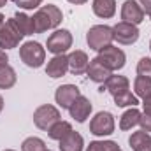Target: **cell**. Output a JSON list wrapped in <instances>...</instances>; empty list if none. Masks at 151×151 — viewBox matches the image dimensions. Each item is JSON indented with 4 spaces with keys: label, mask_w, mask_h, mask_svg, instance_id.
<instances>
[{
    "label": "cell",
    "mask_w": 151,
    "mask_h": 151,
    "mask_svg": "<svg viewBox=\"0 0 151 151\" xmlns=\"http://www.w3.org/2000/svg\"><path fill=\"white\" fill-rule=\"evenodd\" d=\"M62 19H63V12L55 4H47V5L39 7L34 12V16H32V23H34L35 34H44L47 30L58 28Z\"/></svg>",
    "instance_id": "1"
},
{
    "label": "cell",
    "mask_w": 151,
    "mask_h": 151,
    "mask_svg": "<svg viewBox=\"0 0 151 151\" xmlns=\"http://www.w3.org/2000/svg\"><path fill=\"white\" fill-rule=\"evenodd\" d=\"M19 58L21 62L30 67V69H39L46 62V47H42L40 42L35 40H27L19 47Z\"/></svg>",
    "instance_id": "2"
},
{
    "label": "cell",
    "mask_w": 151,
    "mask_h": 151,
    "mask_svg": "<svg viewBox=\"0 0 151 151\" xmlns=\"http://www.w3.org/2000/svg\"><path fill=\"white\" fill-rule=\"evenodd\" d=\"M97 53H99L97 58H99L111 72L121 70V69L125 67V63H127V55H125V51L119 49V47L114 46V44H109V46L99 49Z\"/></svg>",
    "instance_id": "3"
},
{
    "label": "cell",
    "mask_w": 151,
    "mask_h": 151,
    "mask_svg": "<svg viewBox=\"0 0 151 151\" xmlns=\"http://www.w3.org/2000/svg\"><path fill=\"white\" fill-rule=\"evenodd\" d=\"M58 119H62L60 109L51 106V104H42V106H39L37 109L34 111V125L37 127L39 130L47 132Z\"/></svg>",
    "instance_id": "4"
},
{
    "label": "cell",
    "mask_w": 151,
    "mask_h": 151,
    "mask_svg": "<svg viewBox=\"0 0 151 151\" xmlns=\"http://www.w3.org/2000/svg\"><path fill=\"white\" fill-rule=\"evenodd\" d=\"M113 27H107V25H95L86 34V42L90 49H95V51L113 44Z\"/></svg>",
    "instance_id": "5"
},
{
    "label": "cell",
    "mask_w": 151,
    "mask_h": 151,
    "mask_svg": "<svg viewBox=\"0 0 151 151\" xmlns=\"http://www.w3.org/2000/svg\"><path fill=\"white\" fill-rule=\"evenodd\" d=\"M72 34L67 28H56L46 42V47L49 53L53 55H65L70 47H72Z\"/></svg>",
    "instance_id": "6"
},
{
    "label": "cell",
    "mask_w": 151,
    "mask_h": 151,
    "mask_svg": "<svg viewBox=\"0 0 151 151\" xmlns=\"http://www.w3.org/2000/svg\"><path fill=\"white\" fill-rule=\"evenodd\" d=\"M114 128H116V121L109 111L97 113L90 121V132L95 137H107V135L114 134Z\"/></svg>",
    "instance_id": "7"
},
{
    "label": "cell",
    "mask_w": 151,
    "mask_h": 151,
    "mask_svg": "<svg viewBox=\"0 0 151 151\" xmlns=\"http://www.w3.org/2000/svg\"><path fill=\"white\" fill-rule=\"evenodd\" d=\"M23 37L25 35L19 32L14 18H11L0 28V47L2 49H14V47L19 46V42L23 40Z\"/></svg>",
    "instance_id": "8"
},
{
    "label": "cell",
    "mask_w": 151,
    "mask_h": 151,
    "mask_svg": "<svg viewBox=\"0 0 151 151\" xmlns=\"http://www.w3.org/2000/svg\"><path fill=\"white\" fill-rule=\"evenodd\" d=\"M139 28L135 25H130V23H125V21H119L113 27V39L118 44H123V46H132L139 40Z\"/></svg>",
    "instance_id": "9"
},
{
    "label": "cell",
    "mask_w": 151,
    "mask_h": 151,
    "mask_svg": "<svg viewBox=\"0 0 151 151\" xmlns=\"http://www.w3.org/2000/svg\"><path fill=\"white\" fill-rule=\"evenodd\" d=\"M79 95H81V90L76 84H62L55 91V102L58 104V107L69 111V107L74 104Z\"/></svg>",
    "instance_id": "10"
},
{
    "label": "cell",
    "mask_w": 151,
    "mask_h": 151,
    "mask_svg": "<svg viewBox=\"0 0 151 151\" xmlns=\"http://www.w3.org/2000/svg\"><path fill=\"white\" fill-rule=\"evenodd\" d=\"M144 18H146V14L135 0H125L123 2V5H121V21L137 27L144 21Z\"/></svg>",
    "instance_id": "11"
},
{
    "label": "cell",
    "mask_w": 151,
    "mask_h": 151,
    "mask_svg": "<svg viewBox=\"0 0 151 151\" xmlns=\"http://www.w3.org/2000/svg\"><path fill=\"white\" fill-rule=\"evenodd\" d=\"M91 111H93V106H91L90 99H86V97H83V95H79V97L76 99V102L69 107L70 118L76 119L77 123H84V121L90 118Z\"/></svg>",
    "instance_id": "12"
},
{
    "label": "cell",
    "mask_w": 151,
    "mask_h": 151,
    "mask_svg": "<svg viewBox=\"0 0 151 151\" xmlns=\"http://www.w3.org/2000/svg\"><path fill=\"white\" fill-rule=\"evenodd\" d=\"M69 72V56L67 55H55L51 60H47L46 65V76L51 79H58Z\"/></svg>",
    "instance_id": "13"
},
{
    "label": "cell",
    "mask_w": 151,
    "mask_h": 151,
    "mask_svg": "<svg viewBox=\"0 0 151 151\" xmlns=\"http://www.w3.org/2000/svg\"><path fill=\"white\" fill-rule=\"evenodd\" d=\"M88 65H90V58L83 49H76L69 55V72L72 76L86 74Z\"/></svg>",
    "instance_id": "14"
},
{
    "label": "cell",
    "mask_w": 151,
    "mask_h": 151,
    "mask_svg": "<svg viewBox=\"0 0 151 151\" xmlns=\"http://www.w3.org/2000/svg\"><path fill=\"white\" fill-rule=\"evenodd\" d=\"M86 76L90 77V81H93L97 84H104L113 76V72L99 58H91L90 60V65H88V70H86Z\"/></svg>",
    "instance_id": "15"
},
{
    "label": "cell",
    "mask_w": 151,
    "mask_h": 151,
    "mask_svg": "<svg viewBox=\"0 0 151 151\" xmlns=\"http://www.w3.org/2000/svg\"><path fill=\"white\" fill-rule=\"evenodd\" d=\"M104 88H106V91H109L113 97H116V95H119V93L130 90V81H128L125 76H114L113 74L106 83H104Z\"/></svg>",
    "instance_id": "16"
},
{
    "label": "cell",
    "mask_w": 151,
    "mask_h": 151,
    "mask_svg": "<svg viewBox=\"0 0 151 151\" xmlns=\"http://www.w3.org/2000/svg\"><path fill=\"white\" fill-rule=\"evenodd\" d=\"M91 9L95 16L102 19H109L116 14V0H93Z\"/></svg>",
    "instance_id": "17"
},
{
    "label": "cell",
    "mask_w": 151,
    "mask_h": 151,
    "mask_svg": "<svg viewBox=\"0 0 151 151\" xmlns=\"http://www.w3.org/2000/svg\"><path fill=\"white\" fill-rule=\"evenodd\" d=\"M60 142V151H83L84 150V139L79 132H70L67 134Z\"/></svg>",
    "instance_id": "18"
},
{
    "label": "cell",
    "mask_w": 151,
    "mask_h": 151,
    "mask_svg": "<svg viewBox=\"0 0 151 151\" xmlns=\"http://www.w3.org/2000/svg\"><path fill=\"white\" fill-rule=\"evenodd\" d=\"M141 114L142 113L137 107L127 109L119 118V130H132V128H135L139 125V121H141Z\"/></svg>",
    "instance_id": "19"
},
{
    "label": "cell",
    "mask_w": 151,
    "mask_h": 151,
    "mask_svg": "<svg viewBox=\"0 0 151 151\" xmlns=\"http://www.w3.org/2000/svg\"><path fill=\"white\" fill-rule=\"evenodd\" d=\"M128 144L134 151H141L144 150L146 146L151 144V134L144 132V130H137V132H132V135L128 137Z\"/></svg>",
    "instance_id": "20"
},
{
    "label": "cell",
    "mask_w": 151,
    "mask_h": 151,
    "mask_svg": "<svg viewBox=\"0 0 151 151\" xmlns=\"http://www.w3.org/2000/svg\"><path fill=\"white\" fill-rule=\"evenodd\" d=\"M72 132V125L69 121H63V119H58L49 130H47V137L53 139V141H62L67 134Z\"/></svg>",
    "instance_id": "21"
},
{
    "label": "cell",
    "mask_w": 151,
    "mask_h": 151,
    "mask_svg": "<svg viewBox=\"0 0 151 151\" xmlns=\"http://www.w3.org/2000/svg\"><path fill=\"white\" fill-rule=\"evenodd\" d=\"M12 18H14V21H16L19 32H21L25 37L35 34V30H34V23H32V16H28V14H25V12H16Z\"/></svg>",
    "instance_id": "22"
},
{
    "label": "cell",
    "mask_w": 151,
    "mask_h": 151,
    "mask_svg": "<svg viewBox=\"0 0 151 151\" xmlns=\"http://www.w3.org/2000/svg\"><path fill=\"white\" fill-rule=\"evenodd\" d=\"M18 81V76H16V70L11 67V65H5L0 69V90H9L16 84Z\"/></svg>",
    "instance_id": "23"
},
{
    "label": "cell",
    "mask_w": 151,
    "mask_h": 151,
    "mask_svg": "<svg viewBox=\"0 0 151 151\" xmlns=\"http://www.w3.org/2000/svg\"><path fill=\"white\" fill-rule=\"evenodd\" d=\"M134 91H135V97H139V99L150 97L151 95V79L150 77L137 76L134 79Z\"/></svg>",
    "instance_id": "24"
},
{
    "label": "cell",
    "mask_w": 151,
    "mask_h": 151,
    "mask_svg": "<svg viewBox=\"0 0 151 151\" xmlns=\"http://www.w3.org/2000/svg\"><path fill=\"white\" fill-rule=\"evenodd\" d=\"M113 99H114V104H116L118 107H137V106H139V97H135L130 90H127V91L116 95Z\"/></svg>",
    "instance_id": "25"
},
{
    "label": "cell",
    "mask_w": 151,
    "mask_h": 151,
    "mask_svg": "<svg viewBox=\"0 0 151 151\" xmlns=\"http://www.w3.org/2000/svg\"><path fill=\"white\" fill-rule=\"evenodd\" d=\"M21 151H46V142L40 137H27L21 142Z\"/></svg>",
    "instance_id": "26"
},
{
    "label": "cell",
    "mask_w": 151,
    "mask_h": 151,
    "mask_svg": "<svg viewBox=\"0 0 151 151\" xmlns=\"http://www.w3.org/2000/svg\"><path fill=\"white\" fill-rule=\"evenodd\" d=\"M116 148H119V146L114 141H93L86 146L84 151H114Z\"/></svg>",
    "instance_id": "27"
},
{
    "label": "cell",
    "mask_w": 151,
    "mask_h": 151,
    "mask_svg": "<svg viewBox=\"0 0 151 151\" xmlns=\"http://www.w3.org/2000/svg\"><path fill=\"white\" fill-rule=\"evenodd\" d=\"M137 76L150 77L151 79V58L144 56V58L139 60V63H137Z\"/></svg>",
    "instance_id": "28"
},
{
    "label": "cell",
    "mask_w": 151,
    "mask_h": 151,
    "mask_svg": "<svg viewBox=\"0 0 151 151\" xmlns=\"http://www.w3.org/2000/svg\"><path fill=\"white\" fill-rule=\"evenodd\" d=\"M14 5H18L19 9H25V11H34V9H39L40 4L44 0H12Z\"/></svg>",
    "instance_id": "29"
},
{
    "label": "cell",
    "mask_w": 151,
    "mask_h": 151,
    "mask_svg": "<svg viewBox=\"0 0 151 151\" xmlns=\"http://www.w3.org/2000/svg\"><path fill=\"white\" fill-rule=\"evenodd\" d=\"M139 125H141V130H144V132H148L151 134V114H141V121H139Z\"/></svg>",
    "instance_id": "30"
},
{
    "label": "cell",
    "mask_w": 151,
    "mask_h": 151,
    "mask_svg": "<svg viewBox=\"0 0 151 151\" xmlns=\"http://www.w3.org/2000/svg\"><path fill=\"white\" fill-rule=\"evenodd\" d=\"M137 4H139V7L144 11V14H148L150 16V12H151V0H135Z\"/></svg>",
    "instance_id": "31"
},
{
    "label": "cell",
    "mask_w": 151,
    "mask_h": 151,
    "mask_svg": "<svg viewBox=\"0 0 151 151\" xmlns=\"http://www.w3.org/2000/svg\"><path fill=\"white\" fill-rule=\"evenodd\" d=\"M5 65H9V56H7L5 49H2V47H0V69H2V67H5Z\"/></svg>",
    "instance_id": "32"
},
{
    "label": "cell",
    "mask_w": 151,
    "mask_h": 151,
    "mask_svg": "<svg viewBox=\"0 0 151 151\" xmlns=\"http://www.w3.org/2000/svg\"><path fill=\"white\" fill-rule=\"evenodd\" d=\"M142 109H144V114H151V95L142 99Z\"/></svg>",
    "instance_id": "33"
},
{
    "label": "cell",
    "mask_w": 151,
    "mask_h": 151,
    "mask_svg": "<svg viewBox=\"0 0 151 151\" xmlns=\"http://www.w3.org/2000/svg\"><path fill=\"white\" fill-rule=\"evenodd\" d=\"M67 2H70V4H76V5H83V4H86L88 0H67Z\"/></svg>",
    "instance_id": "34"
},
{
    "label": "cell",
    "mask_w": 151,
    "mask_h": 151,
    "mask_svg": "<svg viewBox=\"0 0 151 151\" xmlns=\"http://www.w3.org/2000/svg\"><path fill=\"white\" fill-rule=\"evenodd\" d=\"M4 23H5V16H4V14L0 12V28L4 27Z\"/></svg>",
    "instance_id": "35"
},
{
    "label": "cell",
    "mask_w": 151,
    "mask_h": 151,
    "mask_svg": "<svg viewBox=\"0 0 151 151\" xmlns=\"http://www.w3.org/2000/svg\"><path fill=\"white\" fill-rule=\"evenodd\" d=\"M4 111V99H2V95H0V113Z\"/></svg>",
    "instance_id": "36"
},
{
    "label": "cell",
    "mask_w": 151,
    "mask_h": 151,
    "mask_svg": "<svg viewBox=\"0 0 151 151\" xmlns=\"http://www.w3.org/2000/svg\"><path fill=\"white\" fill-rule=\"evenodd\" d=\"M5 4H7V0H0V7H5Z\"/></svg>",
    "instance_id": "37"
},
{
    "label": "cell",
    "mask_w": 151,
    "mask_h": 151,
    "mask_svg": "<svg viewBox=\"0 0 151 151\" xmlns=\"http://www.w3.org/2000/svg\"><path fill=\"white\" fill-rule=\"evenodd\" d=\"M141 151H151V144H150V146H146L144 150H141Z\"/></svg>",
    "instance_id": "38"
},
{
    "label": "cell",
    "mask_w": 151,
    "mask_h": 151,
    "mask_svg": "<svg viewBox=\"0 0 151 151\" xmlns=\"http://www.w3.org/2000/svg\"><path fill=\"white\" fill-rule=\"evenodd\" d=\"M114 151H123V150H119V148H116V150H114Z\"/></svg>",
    "instance_id": "39"
},
{
    "label": "cell",
    "mask_w": 151,
    "mask_h": 151,
    "mask_svg": "<svg viewBox=\"0 0 151 151\" xmlns=\"http://www.w3.org/2000/svg\"><path fill=\"white\" fill-rule=\"evenodd\" d=\"M150 51H151V40H150Z\"/></svg>",
    "instance_id": "40"
},
{
    "label": "cell",
    "mask_w": 151,
    "mask_h": 151,
    "mask_svg": "<svg viewBox=\"0 0 151 151\" xmlns=\"http://www.w3.org/2000/svg\"><path fill=\"white\" fill-rule=\"evenodd\" d=\"M4 151H14V150H4Z\"/></svg>",
    "instance_id": "41"
},
{
    "label": "cell",
    "mask_w": 151,
    "mask_h": 151,
    "mask_svg": "<svg viewBox=\"0 0 151 151\" xmlns=\"http://www.w3.org/2000/svg\"><path fill=\"white\" fill-rule=\"evenodd\" d=\"M150 19H151V12H150Z\"/></svg>",
    "instance_id": "42"
},
{
    "label": "cell",
    "mask_w": 151,
    "mask_h": 151,
    "mask_svg": "<svg viewBox=\"0 0 151 151\" xmlns=\"http://www.w3.org/2000/svg\"><path fill=\"white\" fill-rule=\"evenodd\" d=\"M46 151H51V150H46Z\"/></svg>",
    "instance_id": "43"
}]
</instances>
